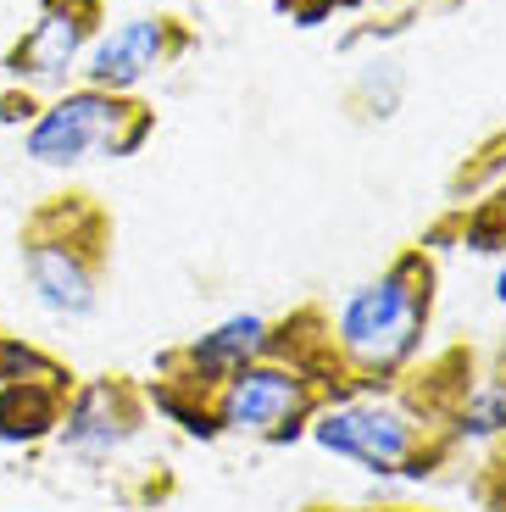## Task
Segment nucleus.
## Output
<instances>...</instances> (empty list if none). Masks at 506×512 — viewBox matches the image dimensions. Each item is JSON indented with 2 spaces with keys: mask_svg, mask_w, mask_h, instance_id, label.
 Segmentation results:
<instances>
[{
  "mask_svg": "<svg viewBox=\"0 0 506 512\" xmlns=\"http://www.w3.org/2000/svg\"><path fill=\"white\" fill-rule=\"evenodd\" d=\"M317 451L351 462L373 479H401V485H423L434 479L440 468H451L462 451L456 440L445 435L440 423L418 418L395 396H345V401H329V407L312 418L306 429Z\"/></svg>",
  "mask_w": 506,
  "mask_h": 512,
  "instance_id": "3",
  "label": "nucleus"
},
{
  "mask_svg": "<svg viewBox=\"0 0 506 512\" xmlns=\"http://www.w3.org/2000/svg\"><path fill=\"white\" fill-rule=\"evenodd\" d=\"M39 95L34 90H12V84H6V90H0V123H12V128H28L39 117Z\"/></svg>",
  "mask_w": 506,
  "mask_h": 512,
  "instance_id": "16",
  "label": "nucleus"
},
{
  "mask_svg": "<svg viewBox=\"0 0 506 512\" xmlns=\"http://www.w3.org/2000/svg\"><path fill=\"white\" fill-rule=\"evenodd\" d=\"M440 307V262L429 245H406L340 307H329V340L351 396H390L423 362Z\"/></svg>",
  "mask_w": 506,
  "mask_h": 512,
  "instance_id": "1",
  "label": "nucleus"
},
{
  "mask_svg": "<svg viewBox=\"0 0 506 512\" xmlns=\"http://www.w3.org/2000/svg\"><path fill=\"white\" fill-rule=\"evenodd\" d=\"M473 501H479L484 512H506V440L501 446H490V457H484V468L473 474Z\"/></svg>",
  "mask_w": 506,
  "mask_h": 512,
  "instance_id": "14",
  "label": "nucleus"
},
{
  "mask_svg": "<svg viewBox=\"0 0 506 512\" xmlns=\"http://www.w3.org/2000/svg\"><path fill=\"white\" fill-rule=\"evenodd\" d=\"M262 6H273L290 28H323V23H334V17L367 12L373 0H262Z\"/></svg>",
  "mask_w": 506,
  "mask_h": 512,
  "instance_id": "13",
  "label": "nucleus"
},
{
  "mask_svg": "<svg viewBox=\"0 0 506 512\" xmlns=\"http://www.w3.org/2000/svg\"><path fill=\"white\" fill-rule=\"evenodd\" d=\"M267 357V318L262 312H228L223 323L201 329L195 340L184 346H167L156 351V368H151V384L173 390V396H190V401H206L223 390L245 362Z\"/></svg>",
  "mask_w": 506,
  "mask_h": 512,
  "instance_id": "9",
  "label": "nucleus"
},
{
  "mask_svg": "<svg viewBox=\"0 0 506 512\" xmlns=\"http://www.w3.org/2000/svg\"><path fill=\"white\" fill-rule=\"evenodd\" d=\"M301 512H418V507H395V501H306Z\"/></svg>",
  "mask_w": 506,
  "mask_h": 512,
  "instance_id": "17",
  "label": "nucleus"
},
{
  "mask_svg": "<svg viewBox=\"0 0 506 512\" xmlns=\"http://www.w3.org/2000/svg\"><path fill=\"white\" fill-rule=\"evenodd\" d=\"M323 407H329V396L301 368H290L279 357L245 362L212 396L217 435L251 440V446H295V440H306V429Z\"/></svg>",
  "mask_w": 506,
  "mask_h": 512,
  "instance_id": "5",
  "label": "nucleus"
},
{
  "mask_svg": "<svg viewBox=\"0 0 506 512\" xmlns=\"http://www.w3.org/2000/svg\"><path fill=\"white\" fill-rule=\"evenodd\" d=\"M379 12H390V23L384 28H373L367 39H384V34H401V28H412L418 17H429V12H451V6H462V0H373Z\"/></svg>",
  "mask_w": 506,
  "mask_h": 512,
  "instance_id": "15",
  "label": "nucleus"
},
{
  "mask_svg": "<svg viewBox=\"0 0 506 512\" xmlns=\"http://www.w3.org/2000/svg\"><path fill=\"white\" fill-rule=\"evenodd\" d=\"M490 295H495V307H506V251L495 256V273H490Z\"/></svg>",
  "mask_w": 506,
  "mask_h": 512,
  "instance_id": "19",
  "label": "nucleus"
},
{
  "mask_svg": "<svg viewBox=\"0 0 506 512\" xmlns=\"http://www.w3.org/2000/svg\"><path fill=\"white\" fill-rule=\"evenodd\" d=\"M117 218L84 184L39 195L17 223V268L34 307L56 323H84L101 312L106 273H112Z\"/></svg>",
  "mask_w": 506,
  "mask_h": 512,
  "instance_id": "2",
  "label": "nucleus"
},
{
  "mask_svg": "<svg viewBox=\"0 0 506 512\" xmlns=\"http://www.w3.org/2000/svg\"><path fill=\"white\" fill-rule=\"evenodd\" d=\"M17 379H56V384H78V368L67 357H56L51 346H39L28 334H6L0 329V384Z\"/></svg>",
  "mask_w": 506,
  "mask_h": 512,
  "instance_id": "12",
  "label": "nucleus"
},
{
  "mask_svg": "<svg viewBox=\"0 0 506 512\" xmlns=\"http://www.w3.org/2000/svg\"><path fill=\"white\" fill-rule=\"evenodd\" d=\"M67 396H73V384H56V379L0 384V446L34 451V446H45V440H56Z\"/></svg>",
  "mask_w": 506,
  "mask_h": 512,
  "instance_id": "10",
  "label": "nucleus"
},
{
  "mask_svg": "<svg viewBox=\"0 0 506 512\" xmlns=\"http://www.w3.org/2000/svg\"><path fill=\"white\" fill-rule=\"evenodd\" d=\"M106 28V0H34V23L6 45L0 78L12 90H67Z\"/></svg>",
  "mask_w": 506,
  "mask_h": 512,
  "instance_id": "7",
  "label": "nucleus"
},
{
  "mask_svg": "<svg viewBox=\"0 0 506 512\" xmlns=\"http://www.w3.org/2000/svg\"><path fill=\"white\" fill-rule=\"evenodd\" d=\"M484 379H490V390H495V401H501V423H506V357L495 362V368H484Z\"/></svg>",
  "mask_w": 506,
  "mask_h": 512,
  "instance_id": "18",
  "label": "nucleus"
},
{
  "mask_svg": "<svg viewBox=\"0 0 506 512\" xmlns=\"http://www.w3.org/2000/svg\"><path fill=\"white\" fill-rule=\"evenodd\" d=\"M190 51H201L190 17L178 12H140L123 17L117 28H101V39L84 56V84L89 90H112V95H140L145 78H162L167 67H178Z\"/></svg>",
  "mask_w": 506,
  "mask_h": 512,
  "instance_id": "8",
  "label": "nucleus"
},
{
  "mask_svg": "<svg viewBox=\"0 0 506 512\" xmlns=\"http://www.w3.org/2000/svg\"><path fill=\"white\" fill-rule=\"evenodd\" d=\"M156 140V106L140 95H112L67 84L39 106V117L23 128V156L34 167L73 173L89 162H128Z\"/></svg>",
  "mask_w": 506,
  "mask_h": 512,
  "instance_id": "4",
  "label": "nucleus"
},
{
  "mask_svg": "<svg viewBox=\"0 0 506 512\" xmlns=\"http://www.w3.org/2000/svg\"><path fill=\"white\" fill-rule=\"evenodd\" d=\"M484 195H490V201H495V206H501V212H506V167H501V179H495V184H490V190H484Z\"/></svg>",
  "mask_w": 506,
  "mask_h": 512,
  "instance_id": "20",
  "label": "nucleus"
},
{
  "mask_svg": "<svg viewBox=\"0 0 506 512\" xmlns=\"http://www.w3.org/2000/svg\"><path fill=\"white\" fill-rule=\"evenodd\" d=\"M156 423L145 379L134 373H78L73 396H67L56 451L73 457L78 468H112L140 446V435Z\"/></svg>",
  "mask_w": 506,
  "mask_h": 512,
  "instance_id": "6",
  "label": "nucleus"
},
{
  "mask_svg": "<svg viewBox=\"0 0 506 512\" xmlns=\"http://www.w3.org/2000/svg\"><path fill=\"white\" fill-rule=\"evenodd\" d=\"M401 106H406V62L395 51H373L345 84V112H351V123L379 128L395 123Z\"/></svg>",
  "mask_w": 506,
  "mask_h": 512,
  "instance_id": "11",
  "label": "nucleus"
}]
</instances>
